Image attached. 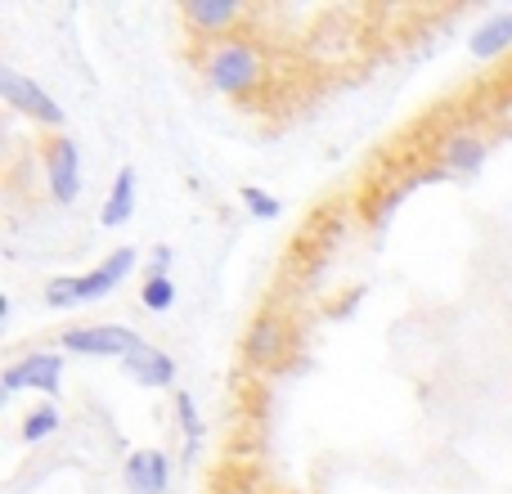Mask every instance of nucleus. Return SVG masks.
Masks as SVG:
<instances>
[{
    "instance_id": "obj_1",
    "label": "nucleus",
    "mask_w": 512,
    "mask_h": 494,
    "mask_svg": "<svg viewBox=\"0 0 512 494\" xmlns=\"http://www.w3.org/2000/svg\"><path fill=\"white\" fill-rule=\"evenodd\" d=\"M198 72H203V86L221 99H252L270 81V54L256 36H230L198 50Z\"/></svg>"
},
{
    "instance_id": "obj_4",
    "label": "nucleus",
    "mask_w": 512,
    "mask_h": 494,
    "mask_svg": "<svg viewBox=\"0 0 512 494\" xmlns=\"http://www.w3.org/2000/svg\"><path fill=\"white\" fill-rule=\"evenodd\" d=\"M248 18H252V9L239 5V0H185L180 5V23H185V32L198 45L230 41V36H239V27Z\"/></svg>"
},
{
    "instance_id": "obj_9",
    "label": "nucleus",
    "mask_w": 512,
    "mask_h": 494,
    "mask_svg": "<svg viewBox=\"0 0 512 494\" xmlns=\"http://www.w3.org/2000/svg\"><path fill=\"white\" fill-rule=\"evenodd\" d=\"M436 180H445L441 167H414L409 176H400V180H382V185L369 194V203H364V221H369L373 230H378V225H387L391 216H396V207L405 203L418 185H436Z\"/></svg>"
},
{
    "instance_id": "obj_12",
    "label": "nucleus",
    "mask_w": 512,
    "mask_h": 494,
    "mask_svg": "<svg viewBox=\"0 0 512 494\" xmlns=\"http://www.w3.org/2000/svg\"><path fill=\"white\" fill-rule=\"evenodd\" d=\"M18 364H23L27 391H36V396H59L63 369H68V351H59V346H41V351H27Z\"/></svg>"
},
{
    "instance_id": "obj_8",
    "label": "nucleus",
    "mask_w": 512,
    "mask_h": 494,
    "mask_svg": "<svg viewBox=\"0 0 512 494\" xmlns=\"http://www.w3.org/2000/svg\"><path fill=\"white\" fill-rule=\"evenodd\" d=\"M171 481H176V468H171V454L167 450L144 445V450L126 454V463H122L126 494H171Z\"/></svg>"
},
{
    "instance_id": "obj_10",
    "label": "nucleus",
    "mask_w": 512,
    "mask_h": 494,
    "mask_svg": "<svg viewBox=\"0 0 512 494\" xmlns=\"http://www.w3.org/2000/svg\"><path fill=\"white\" fill-rule=\"evenodd\" d=\"M131 270H135V247H113V252H108L95 270L77 274V301H81V306H90V301L113 297V292L131 279Z\"/></svg>"
},
{
    "instance_id": "obj_17",
    "label": "nucleus",
    "mask_w": 512,
    "mask_h": 494,
    "mask_svg": "<svg viewBox=\"0 0 512 494\" xmlns=\"http://www.w3.org/2000/svg\"><path fill=\"white\" fill-rule=\"evenodd\" d=\"M171 405H176V423H180V432H185V441H189V454L198 450V441H203V414H198V400L189 396V391H176L171 396Z\"/></svg>"
},
{
    "instance_id": "obj_20",
    "label": "nucleus",
    "mask_w": 512,
    "mask_h": 494,
    "mask_svg": "<svg viewBox=\"0 0 512 494\" xmlns=\"http://www.w3.org/2000/svg\"><path fill=\"white\" fill-rule=\"evenodd\" d=\"M171 261H176V252H171L167 243H158L149 252V274H171Z\"/></svg>"
},
{
    "instance_id": "obj_14",
    "label": "nucleus",
    "mask_w": 512,
    "mask_h": 494,
    "mask_svg": "<svg viewBox=\"0 0 512 494\" xmlns=\"http://www.w3.org/2000/svg\"><path fill=\"white\" fill-rule=\"evenodd\" d=\"M135 167H122L113 176V185H108V198L104 207H99V225L104 230H117V225H126L135 216V203H140V194H135Z\"/></svg>"
},
{
    "instance_id": "obj_18",
    "label": "nucleus",
    "mask_w": 512,
    "mask_h": 494,
    "mask_svg": "<svg viewBox=\"0 0 512 494\" xmlns=\"http://www.w3.org/2000/svg\"><path fill=\"white\" fill-rule=\"evenodd\" d=\"M239 198H243V207H248L256 221H279V216H283V203L270 194V189H261V185H243Z\"/></svg>"
},
{
    "instance_id": "obj_15",
    "label": "nucleus",
    "mask_w": 512,
    "mask_h": 494,
    "mask_svg": "<svg viewBox=\"0 0 512 494\" xmlns=\"http://www.w3.org/2000/svg\"><path fill=\"white\" fill-rule=\"evenodd\" d=\"M59 427H63L59 409H54V405H36L32 414L18 423V441H23V445H41V441H50Z\"/></svg>"
},
{
    "instance_id": "obj_19",
    "label": "nucleus",
    "mask_w": 512,
    "mask_h": 494,
    "mask_svg": "<svg viewBox=\"0 0 512 494\" xmlns=\"http://www.w3.org/2000/svg\"><path fill=\"white\" fill-rule=\"evenodd\" d=\"M18 391H27V378H23V364L18 360H9L5 369H0V396H18Z\"/></svg>"
},
{
    "instance_id": "obj_2",
    "label": "nucleus",
    "mask_w": 512,
    "mask_h": 494,
    "mask_svg": "<svg viewBox=\"0 0 512 494\" xmlns=\"http://www.w3.org/2000/svg\"><path fill=\"white\" fill-rule=\"evenodd\" d=\"M41 171L45 189L59 207H77L81 189H86V167H81V144L72 135H50L41 144Z\"/></svg>"
},
{
    "instance_id": "obj_13",
    "label": "nucleus",
    "mask_w": 512,
    "mask_h": 494,
    "mask_svg": "<svg viewBox=\"0 0 512 494\" xmlns=\"http://www.w3.org/2000/svg\"><path fill=\"white\" fill-rule=\"evenodd\" d=\"M468 54L477 63H495L512 54V9H499V14H490L486 23H477L468 32Z\"/></svg>"
},
{
    "instance_id": "obj_6",
    "label": "nucleus",
    "mask_w": 512,
    "mask_h": 494,
    "mask_svg": "<svg viewBox=\"0 0 512 494\" xmlns=\"http://www.w3.org/2000/svg\"><path fill=\"white\" fill-rule=\"evenodd\" d=\"M0 99H5V108H14L18 117H27V122L45 126V131H59V126H63L59 99H54L50 90L41 86V81L23 77V72H14V68H0ZM59 135H63V131H59Z\"/></svg>"
},
{
    "instance_id": "obj_5",
    "label": "nucleus",
    "mask_w": 512,
    "mask_h": 494,
    "mask_svg": "<svg viewBox=\"0 0 512 494\" xmlns=\"http://www.w3.org/2000/svg\"><path fill=\"white\" fill-rule=\"evenodd\" d=\"M140 346H144V337L126 324H81L59 337V351L81 355V360H126Z\"/></svg>"
},
{
    "instance_id": "obj_16",
    "label": "nucleus",
    "mask_w": 512,
    "mask_h": 494,
    "mask_svg": "<svg viewBox=\"0 0 512 494\" xmlns=\"http://www.w3.org/2000/svg\"><path fill=\"white\" fill-rule=\"evenodd\" d=\"M176 297H180V288H176V279H171V274H144V288H140L144 310L162 315V310L176 306Z\"/></svg>"
},
{
    "instance_id": "obj_7",
    "label": "nucleus",
    "mask_w": 512,
    "mask_h": 494,
    "mask_svg": "<svg viewBox=\"0 0 512 494\" xmlns=\"http://www.w3.org/2000/svg\"><path fill=\"white\" fill-rule=\"evenodd\" d=\"M490 162V140L472 126H454L436 140V167L445 176H459V180H477Z\"/></svg>"
},
{
    "instance_id": "obj_21",
    "label": "nucleus",
    "mask_w": 512,
    "mask_h": 494,
    "mask_svg": "<svg viewBox=\"0 0 512 494\" xmlns=\"http://www.w3.org/2000/svg\"><path fill=\"white\" fill-rule=\"evenodd\" d=\"M212 494H265L261 486H256L252 477H230V481H221Z\"/></svg>"
},
{
    "instance_id": "obj_22",
    "label": "nucleus",
    "mask_w": 512,
    "mask_h": 494,
    "mask_svg": "<svg viewBox=\"0 0 512 494\" xmlns=\"http://www.w3.org/2000/svg\"><path fill=\"white\" fill-rule=\"evenodd\" d=\"M360 301H364V288H351V292H346V297L333 306V319H346L355 306H360Z\"/></svg>"
},
{
    "instance_id": "obj_11",
    "label": "nucleus",
    "mask_w": 512,
    "mask_h": 494,
    "mask_svg": "<svg viewBox=\"0 0 512 494\" xmlns=\"http://www.w3.org/2000/svg\"><path fill=\"white\" fill-rule=\"evenodd\" d=\"M122 373L135 382V387H149V391H162V387H171L176 382V360H171L162 346H153V342H144L140 351H131L122 360Z\"/></svg>"
},
{
    "instance_id": "obj_3",
    "label": "nucleus",
    "mask_w": 512,
    "mask_h": 494,
    "mask_svg": "<svg viewBox=\"0 0 512 494\" xmlns=\"http://www.w3.org/2000/svg\"><path fill=\"white\" fill-rule=\"evenodd\" d=\"M292 351V319L279 310H261L243 333V364L256 373H274L288 364Z\"/></svg>"
}]
</instances>
